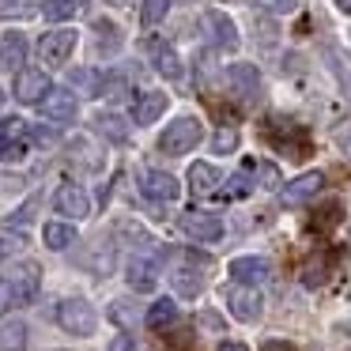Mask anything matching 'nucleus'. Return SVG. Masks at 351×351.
I'll return each mask as SVG.
<instances>
[{
    "label": "nucleus",
    "mask_w": 351,
    "mask_h": 351,
    "mask_svg": "<svg viewBox=\"0 0 351 351\" xmlns=\"http://www.w3.org/2000/svg\"><path fill=\"white\" fill-rule=\"evenodd\" d=\"M125 276H129L132 291H155V283H159V261L152 253H136L129 261V268H125Z\"/></svg>",
    "instance_id": "nucleus-11"
},
{
    "label": "nucleus",
    "mask_w": 351,
    "mask_h": 351,
    "mask_svg": "<svg viewBox=\"0 0 351 351\" xmlns=\"http://www.w3.org/2000/svg\"><path fill=\"white\" fill-rule=\"evenodd\" d=\"M110 317H114V325H121V328H132V321H136V313H132V306L125 302V298H117V302L110 306Z\"/></svg>",
    "instance_id": "nucleus-30"
},
{
    "label": "nucleus",
    "mask_w": 351,
    "mask_h": 351,
    "mask_svg": "<svg viewBox=\"0 0 351 351\" xmlns=\"http://www.w3.org/2000/svg\"><path fill=\"white\" fill-rule=\"evenodd\" d=\"M204 23L212 27V38H215V46H219V49H238V42H242V38H238V27H234V19H230V16H223V12L212 8L204 16Z\"/></svg>",
    "instance_id": "nucleus-17"
},
{
    "label": "nucleus",
    "mask_w": 351,
    "mask_h": 351,
    "mask_svg": "<svg viewBox=\"0 0 351 351\" xmlns=\"http://www.w3.org/2000/svg\"><path fill=\"white\" fill-rule=\"evenodd\" d=\"M4 280H8V287H12V298H16L19 306H27V302H34V295H38V287H42V268L34 265V261H19Z\"/></svg>",
    "instance_id": "nucleus-5"
},
{
    "label": "nucleus",
    "mask_w": 351,
    "mask_h": 351,
    "mask_svg": "<svg viewBox=\"0 0 351 351\" xmlns=\"http://www.w3.org/2000/svg\"><path fill=\"white\" fill-rule=\"evenodd\" d=\"M4 253H8V242H0V257H4Z\"/></svg>",
    "instance_id": "nucleus-40"
},
{
    "label": "nucleus",
    "mask_w": 351,
    "mask_h": 351,
    "mask_svg": "<svg viewBox=\"0 0 351 351\" xmlns=\"http://www.w3.org/2000/svg\"><path fill=\"white\" fill-rule=\"evenodd\" d=\"M80 12V0H42V16L49 23H61V19H72Z\"/></svg>",
    "instance_id": "nucleus-26"
},
{
    "label": "nucleus",
    "mask_w": 351,
    "mask_h": 351,
    "mask_svg": "<svg viewBox=\"0 0 351 351\" xmlns=\"http://www.w3.org/2000/svg\"><path fill=\"white\" fill-rule=\"evenodd\" d=\"M72 46H76V31H49L46 38L38 42V57L46 64H64L72 53Z\"/></svg>",
    "instance_id": "nucleus-14"
},
{
    "label": "nucleus",
    "mask_w": 351,
    "mask_h": 351,
    "mask_svg": "<svg viewBox=\"0 0 351 351\" xmlns=\"http://www.w3.org/2000/svg\"><path fill=\"white\" fill-rule=\"evenodd\" d=\"M170 283H174V291L185 298L200 295V287H204V261H200L197 253H182L178 265L170 268Z\"/></svg>",
    "instance_id": "nucleus-3"
},
{
    "label": "nucleus",
    "mask_w": 351,
    "mask_h": 351,
    "mask_svg": "<svg viewBox=\"0 0 351 351\" xmlns=\"http://www.w3.org/2000/svg\"><path fill=\"white\" fill-rule=\"evenodd\" d=\"M140 189H144V197L152 200H178V193H182V185H178L174 174H167V170H144V178H140Z\"/></svg>",
    "instance_id": "nucleus-12"
},
{
    "label": "nucleus",
    "mask_w": 351,
    "mask_h": 351,
    "mask_svg": "<svg viewBox=\"0 0 351 351\" xmlns=\"http://www.w3.org/2000/svg\"><path fill=\"white\" fill-rule=\"evenodd\" d=\"M23 61H27V38L19 31H8L0 38V64L12 72H23Z\"/></svg>",
    "instance_id": "nucleus-19"
},
{
    "label": "nucleus",
    "mask_w": 351,
    "mask_h": 351,
    "mask_svg": "<svg viewBox=\"0 0 351 351\" xmlns=\"http://www.w3.org/2000/svg\"><path fill=\"white\" fill-rule=\"evenodd\" d=\"M53 208L64 215V219H87V212H91V200H87V193L80 189L76 182H64L61 189L53 193Z\"/></svg>",
    "instance_id": "nucleus-8"
},
{
    "label": "nucleus",
    "mask_w": 351,
    "mask_h": 351,
    "mask_svg": "<svg viewBox=\"0 0 351 351\" xmlns=\"http://www.w3.org/2000/svg\"><path fill=\"white\" fill-rule=\"evenodd\" d=\"M227 306H230V317H238V321H257L261 313H265V295H261L257 287H245V283H238V287L227 291Z\"/></svg>",
    "instance_id": "nucleus-6"
},
{
    "label": "nucleus",
    "mask_w": 351,
    "mask_h": 351,
    "mask_svg": "<svg viewBox=\"0 0 351 351\" xmlns=\"http://www.w3.org/2000/svg\"><path fill=\"white\" fill-rule=\"evenodd\" d=\"M189 185H193L197 197L215 193V185H219V170H215L212 162H193V167H189Z\"/></svg>",
    "instance_id": "nucleus-20"
},
{
    "label": "nucleus",
    "mask_w": 351,
    "mask_h": 351,
    "mask_svg": "<svg viewBox=\"0 0 351 351\" xmlns=\"http://www.w3.org/2000/svg\"><path fill=\"white\" fill-rule=\"evenodd\" d=\"M147 328H155V332H162V328H170L178 321V306L170 302V298H159V302L152 306V310H147Z\"/></svg>",
    "instance_id": "nucleus-22"
},
{
    "label": "nucleus",
    "mask_w": 351,
    "mask_h": 351,
    "mask_svg": "<svg viewBox=\"0 0 351 351\" xmlns=\"http://www.w3.org/2000/svg\"><path fill=\"white\" fill-rule=\"evenodd\" d=\"M257 178H265L261 185H268V189H276V185H280V174H276L272 162H261V167H257Z\"/></svg>",
    "instance_id": "nucleus-34"
},
{
    "label": "nucleus",
    "mask_w": 351,
    "mask_h": 351,
    "mask_svg": "<svg viewBox=\"0 0 351 351\" xmlns=\"http://www.w3.org/2000/svg\"><path fill=\"white\" fill-rule=\"evenodd\" d=\"M12 302H16V298H12V287H8V280H4V276H0V313L8 310Z\"/></svg>",
    "instance_id": "nucleus-35"
},
{
    "label": "nucleus",
    "mask_w": 351,
    "mask_h": 351,
    "mask_svg": "<svg viewBox=\"0 0 351 351\" xmlns=\"http://www.w3.org/2000/svg\"><path fill=\"white\" fill-rule=\"evenodd\" d=\"M340 8H343V12H351V0H340Z\"/></svg>",
    "instance_id": "nucleus-39"
},
{
    "label": "nucleus",
    "mask_w": 351,
    "mask_h": 351,
    "mask_svg": "<svg viewBox=\"0 0 351 351\" xmlns=\"http://www.w3.org/2000/svg\"><path fill=\"white\" fill-rule=\"evenodd\" d=\"M272 276V265L265 257H234L230 261V280L245 283V287H257Z\"/></svg>",
    "instance_id": "nucleus-15"
},
{
    "label": "nucleus",
    "mask_w": 351,
    "mask_h": 351,
    "mask_svg": "<svg viewBox=\"0 0 351 351\" xmlns=\"http://www.w3.org/2000/svg\"><path fill=\"white\" fill-rule=\"evenodd\" d=\"M57 325L72 336H91L95 325H99V317H95L87 298H64V302L57 306Z\"/></svg>",
    "instance_id": "nucleus-1"
},
{
    "label": "nucleus",
    "mask_w": 351,
    "mask_h": 351,
    "mask_svg": "<svg viewBox=\"0 0 351 351\" xmlns=\"http://www.w3.org/2000/svg\"><path fill=\"white\" fill-rule=\"evenodd\" d=\"M257 4L268 12H276V16H291V12L298 8V0H257Z\"/></svg>",
    "instance_id": "nucleus-31"
},
{
    "label": "nucleus",
    "mask_w": 351,
    "mask_h": 351,
    "mask_svg": "<svg viewBox=\"0 0 351 351\" xmlns=\"http://www.w3.org/2000/svg\"><path fill=\"white\" fill-rule=\"evenodd\" d=\"M227 84H230V91H238L242 99H257L261 95V72L253 69V64H230Z\"/></svg>",
    "instance_id": "nucleus-16"
},
{
    "label": "nucleus",
    "mask_w": 351,
    "mask_h": 351,
    "mask_svg": "<svg viewBox=\"0 0 351 351\" xmlns=\"http://www.w3.org/2000/svg\"><path fill=\"white\" fill-rule=\"evenodd\" d=\"M38 106H42V117H46V121L69 125L72 117H76V95H72V91H57V87H53Z\"/></svg>",
    "instance_id": "nucleus-13"
},
{
    "label": "nucleus",
    "mask_w": 351,
    "mask_h": 351,
    "mask_svg": "<svg viewBox=\"0 0 351 351\" xmlns=\"http://www.w3.org/2000/svg\"><path fill=\"white\" fill-rule=\"evenodd\" d=\"M49 91H53V87H49V76H46L42 69H23V72H16V87H12V95H16L19 102L34 106V102H42Z\"/></svg>",
    "instance_id": "nucleus-7"
},
{
    "label": "nucleus",
    "mask_w": 351,
    "mask_h": 351,
    "mask_svg": "<svg viewBox=\"0 0 351 351\" xmlns=\"http://www.w3.org/2000/svg\"><path fill=\"white\" fill-rule=\"evenodd\" d=\"M95 129H99L102 136H110L114 144H125V140H129V125H125L117 114H99L95 117Z\"/></svg>",
    "instance_id": "nucleus-24"
},
{
    "label": "nucleus",
    "mask_w": 351,
    "mask_h": 351,
    "mask_svg": "<svg viewBox=\"0 0 351 351\" xmlns=\"http://www.w3.org/2000/svg\"><path fill=\"white\" fill-rule=\"evenodd\" d=\"M325 189V174L321 170H310V174H302V178H295L291 185H283L280 189V200L283 204H306L310 197H317V193Z\"/></svg>",
    "instance_id": "nucleus-10"
},
{
    "label": "nucleus",
    "mask_w": 351,
    "mask_h": 351,
    "mask_svg": "<svg viewBox=\"0 0 351 351\" xmlns=\"http://www.w3.org/2000/svg\"><path fill=\"white\" fill-rule=\"evenodd\" d=\"M230 182H234V185H227V189H223L219 197H227V200H230V197H245V193H250V182H245L242 174H238V178H230Z\"/></svg>",
    "instance_id": "nucleus-33"
},
{
    "label": "nucleus",
    "mask_w": 351,
    "mask_h": 351,
    "mask_svg": "<svg viewBox=\"0 0 351 351\" xmlns=\"http://www.w3.org/2000/svg\"><path fill=\"white\" fill-rule=\"evenodd\" d=\"M27 121L23 117H0V162H19L27 155Z\"/></svg>",
    "instance_id": "nucleus-4"
},
{
    "label": "nucleus",
    "mask_w": 351,
    "mask_h": 351,
    "mask_svg": "<svg viewBox=\"0 0 351 351\" xmlns=\"http://www.w3.org/2000/svg\"><path fill=\"white\" fill-rule=\"evenodd\" d=\"M152 57H155V72L167 80H178L182 76V61H178V53L170 46H162V42H155L152 46Z\"/></svg>",
    "instance_id": "nucleus-21"
},
{
    "label": "nucleus",
    "mask_w": 351,
    "mask_h": 351,
    "mask_svg": "<svg viewBox=\"0 0 351 351\" xmlns=\"http://www.w3.org/2000/svg\"><path fill=\"white\" fill-rule=\"evenodd\" d=\"M212 147H215L219 155H230V152L238 147V129H219V132L212 136Z\"/></svg>",
    "instance_id": "nucleus-29"
},
{
    "label": "nucleus",
    "mask_w": 351,
    "mask_h": 351,
    "mask_svg": "<svg viewBox=\"0 0 351 351\" xmlns=\"http://www.w3.org/2000/svg\"><path fill=\"white\" fill-rule=\"evenodd\" d=\"M0 348L4 351H27V325L23 321H4V325H0Z\"/></svg>",
    "instance_id": "nucleus-23"
},
{
    "label": "nucleus",
    "mask_w": 351,
    "mask_h": 351,
    "mask_svg": "<svg viewBox=\"0 0 351 351\" xmlns=\"http://www.w3.org/2000/svg\"><path fill=\"white\" fill-rule=\"evenodd\" d=\"M182 230L193 238V242H219L223 238V219L208 212H185L182 215Z\"/></svg>",
    "instance_id": "nucleus-9"
},
{
    "label": "nucleus",
    "mask_w": 351,
    "mask_h": 351,
    "mask_svg": "<svg viewBox=\"0 0 351 351\" xmlns=\"http://www.w3.org/2000/svg\"><path fill=\"white\" fill-rule=\"evenodd\" d=\"M219 351H250V348H242V343H223Z\"/></svg>",
    "instance_id": "nucleus-37"
},
{
    "label": "nucleus",
    "mask_w": 351,
    "mask_h": 351,
    "mask_svg": "<svg viewBox=\"0 0 351 351\" xmlns=\"http://www.w3.org/2000/svg\"><path fill=\"white\" fill-rule=\"evenodd\" d=\"M34 4L31 0H0V16L4 19H27V16H34Z\"/></svg>",
    "instance_id": "nucleus-28"
},
{
    "label": "nucleus",
    "mask_w": 351,
    "mask_h": 351,
    "mask_svg": "<svg viewBox=\"0 0 351 351\" xmlns=\"http://www.w3.org/2000/svg\"><path fill=\"white\" fill-rule=\"evenodd\" d=\"M197 144H200V121L197 117H178V121H170V129L159 136L162 155H185Z\"/></svg>",
    "instance_id": "nucleus-2"
},
{
    "label": "nucleus",
    "mask_w": 351,
    "mask_h": 351,
    "mask_svg": "<svg viewBox=\"0 0 351 351\" xmlns=\"http://www.w3.org/2000/svg\"><path fill=\"white\" fill-rule=\"evenodd\" d=\"M261 351H295V348H291L287 340H265V348H261Z\"/></svg>",
    "instance_id": "nucleus-36"
},
{
    "label": "nucleus",
    "mask_w": 351,
    "mask_h": 351,
    "mask_svg": "<svg viewBox=\"0 0 351 351\" xmlns=\"http://www.w3.org/2000/svg\"><path fill=\"white\" fill-rule=\"evenodd\" d=\"M302 283H306V287H317V283H325V265H321V261H313V265L302 272Z\"/></svg>",
    "instance_id": "nucleus-32"
},
{
    "label": "nucleus",
    "mask_w": 351,
    "mask_h": 351,
    "mask_svg": "<svg viewBox=\"0 0 351 351\" xmlns=\"http://www.w3.org/2000/svg\"><path fill=\"white\" fill-rule=\"evenodd\" d=\"M162 110H167V95L162 91H144V95H136V102H132V121L152 125V121H159Z\"/></svg>",
    "instance_id": "nucleus-18"
},
{
    "label": "nucleus",
    "mask_w": 351,
    "mask_h": 351,
    "mask_svg": "<svg viewBox=\"0 0 351 351\" xmlns=\"http://www.w3.org/2000/svg\"><path fill=\"white\" fill-rule=\"evenodd\" d=\"M167 12H170V0H144V4H140V23L155 27V23H162Z\"/></svg>",
    "instance_id": "nucleus-27"
},
{
    "label": "nucleus",
    "mask_w": 351,
    "mask_h": 351,
    "mask_svg": "<svg viewBox=\"0 0 351 351\" xmlns=\"http://www.w3.org/2000/svg\"><path fill=\"white\" fill-rule=\"evenodd\" d=\"M340 140H343V147H348V155H351V132H343Z\"/></svg>",
    "instance_id": "nucleus-38"
},
{
    "label": "nucleus",
    "mask_w": 351,
    "mask_h": 351,
    "mask_svg": "<svg viewBox=\"0 0 351 351\" xmlns=\"http://www.w3.org/2000/svg\"><path fill=\"white\" fill-rule=\"evenodd\" d=\"M42 238H46V245H49V250H69V245L76 242V230H72L69 223H46Z\"/></svg>",
    "instance_id": "nucleus-25"
}]
</instances>
